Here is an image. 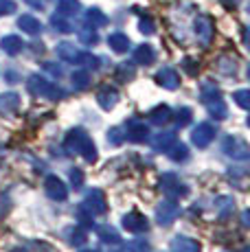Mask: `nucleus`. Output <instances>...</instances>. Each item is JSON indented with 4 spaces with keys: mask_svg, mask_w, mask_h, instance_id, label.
I'll return each mask as SVG.
<instances>
[{
    "mask_svg": "<svg viewBox=\"0 0 250 252\" xmlns=\"http://www.w3.org/2000/svg\"><path fill=\"white\" fill-rule=\"evenodd\" d=\"M211 138H213V129H211L209 125H200V127L195 129V136H193V140H195L198 145H206Z\"/></svg>",
    "mask_w": 250,
    "mask_h": 252,
    "instance_id": "nucleus-1",
    "label": "nucleus"
}]
</instances>
